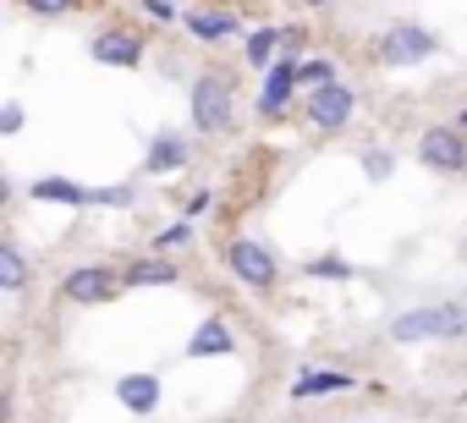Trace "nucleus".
Wrapping results in <instances>:
<instances>
[{
	"instance_id": "f257e3e1",
	"label": "nucleus",
	"mask_w": 467,
	"mask_h": 423,
	"mask_svg": "<svg viewBox=\"0 0 467 423\" xmlns=\"http://www.w3.org/2000/svg\"><path fill=\"white\" fill-rule=\"evenodd\" d=\"M192 127L198 132H225L231 127V83L225 77H198L192 83Z\"/></svg>"
},
{
	"instance_id": "f03ea898",
	"label": "nucleus",
	"mask_w": 467,
	"mask_h": 423,
	"mask_svg": "<svg viewBox=\"0 0 467 423\" xmlns=\"http://www.w3.org/2000/svg\"><path fill=\"white\" fill-rule=\"evenodd\" d=\"M225 259H231V270H237V281H243V286H254V292L275 286V253H270L259 237H237Z\"/></svg>"
},
{
	"instance_id": "7ed1b4c3",
	"label": "nucleus",
	"mask_w": 467,
	"mask_h": 423,
	"mask_svg": "<svg viewBox=\"0 0 467 423\" xmlns=\"http://www.w3.org/2000/svg\"><path fill=\"white\" fill-rule=\"evenodd\" d=\"M440 50V39L429 34V28H418V23H396L390 34H385V61L390 67H418V61H429Z\"/></svg>"
},
{
	"instance_id": "20e7f679",
	"label": "nucleus",
	"mask_w": 467,
	"mask_h": 423,
	"mask_svg": "<svg viewBox=\"0 0 467 423\" xmlns=\"http://www.w3.org/2000/svg\"><path fill=\"white\" fill-rule=\"evenodd\" d=\"M352 110H358V94H352L347 83H330V88H314V94H308V121H314L319 132L347 127V121H352Z\"/></svg>"
},
{
	"instance_id": "39448f33",
	"label": "nucleus",
	"mask_w": 467,
	"mask_h": 423,
	"mask_svg": "<svg viewBox=\"0 0 467 423\" xmlns=\"http://www.w3.org/2000/svg\"><path fill=\"white\" fill-rule=\"evenodd\" d=\"M418 160L434 165V170H467V149H462L456 127H429L418 138Z\"/></svg>"
},
{
	"instance_id": "423d86ee",
	"label": "nucleus",
	"mask_w": 467,
	"mask_h": 423,
	"mask_svg": "<svg viewBox=\"0 0 467 423\" xmlns=\"http://www.w3.org/2000/svg\"><path fill=\"white\" fill-rule=\"evenodd\" d=\"M94 61H99V67H138V61H143V39L127 34V28H105V34L94 39Z\"/></svg>"
},
{
	"instance_id": "0eeeda50",
	"label": "nucleus",
	"mask_w": 467,
	"mask_h": 423,
	"mask_svg": "<svg viewBox=\"0 0 467 423\" xmlns=\"http://www.w3.org/2000/svg\"><path fill=\"white\" fill-rule=\"evenodd\" d=\"M292 88H297V61H275V67L265 72L259 110H265V116H281V110H286V99H292Z\"/></svg>"
},
{
	"instance_id": "6e6552de",
	"label": "nucleus",
	"mask_w": 467,
	"mask_h": 423,
	"mask_svg": "<svg viewBox=\"0 0 467 423\" xmlns=\"http://www.w3.org/2000/svg\"><path fill=\"white\" fill-rule=\"evenodd\" d=\"M429 335H445L440 308H407L390 319V341H429Z\"/></svg>"
},
{
	"instance_id": "1a4fd4ad",
	"label": "nucleus",
	"mask_w": 467,
	"mask_h": 423,
	"mask_svg": "<svg viewBox=\"0 0 467 423\" xmlns=\"http://www.w3.org/2000/svg\"><path fill=\"white\" fill-rule=\"evenodd\" d=\"M182 165H187V138H176V132H160V138L149 143V160H143V170L165 176V170H182Z\"/></svg>"
},
{
	"instance_id": "9d476101",
	"label": "nucleus",
	"mask_w": 467,
	"mask_h": 423,
	"mask_svg": "<svg viewBox=\"0 0 467 423\" xmlns=\"http://www.w3.org/2000/svg\"><path fill=\"white\" fill-rule=\"evenodd\" d=\"M116 396H121L132 412H154V407H160V379H154V374H127V379L116 385Z\"/></svg>"
},
{
	"instance_id": "9b49d317",
	"label": "nucleus",
	"mask_w": 467,
	"mask_h": 423,
	"mask_svg": "<svg viewBox=\"0 0 467 423\" xmlns=\"http://www.w3.org/2000/svg\"><path fill=\"white\" fill-rule=\"evenodd\" d=\"M67 297L72 303H105L110 297V275L105 270H72L67 275Z\"/></svg>"
},
{
	"instance_id": "f8f14e48",
	"label": "nucleus",
	"mask_w": 467,
	"mask_h": 423,
	"mask_svg": "<svg viewBox=\"0 0 467 423\" xmlns=\"http://www.w3.org/2000/svg\"><path fill=\"white\" fill-rule=\"evenodd\" d=\"M225 352H231V330L220 319H203L198 335L187 341V357H225Z\"/></svg>"
},
{
	"instance_id": "ddd939ff",
	"label": "nucleus",
	"mask_w": 467,
	"mask_h": 423,
	"mask_svg": "<svg viewBox=\"0 0 467 423\" xmlns=\"http://www.w3.org/2000/svg\"><path fill=\"white\" fill-rule=\"evenodd\" d=\"M330 390H352V374H336V368H308V374L292 385V396H297V401H308V396H330Z\"/></svg>"
},
{
	"instance_id": "4468645a",
	"label": "nucleus",
	"mask_w": 467,
	"mask_h": 423,
	"mask_svg": "<svg viewBox=\"0 0 467 423\" xmlns=\"http://www.w3.org/2000/svg\"><path fill=\"white\" fill-rule=\"evenodd\" d=\"M187 34L203 39V45H214V39H231V34H237V17H231V12H192V17H187Z\"/></svg>"
},
{
	"instance_id": "2eb2a0df",
	"label": "nucleus",
	"mask_w": 467,
	"mask_h": 423,
	"mask_svg": "<svg viewBox=\"0 0 467 423\" xmlns=\"http://www.w3.org/2000/svg\"><path fill=\"white\" fill-rule=\"evenodd\" d=\"M34 198L39 203H88V187H78L67 176H39L34 181Z\"/></svg>"
},
{
	"instance_id": "dca6fc26",
	"label": "nucleus",
	"mask_w": 467,
	"mask_h": 423,
	"mask_svg": "<svg viewBox=\"0 0 467 423\" xmlns=\"http://www.w3.org/2000/svg\"><path fill=\"white\" fill-rule=\"evenodd\" d=\"M0 286H6V292H23L28 286V259L12 242H0Z\"/></svg>"
},
{
	"instance_id": "f3484780",
	"label": "nucleus",
	"mask_w": 467,
	"mask_h": 423,
	"mask_svg": "<svg viewBox=\"0 0 467 423\" xmlns=\"http://www.w3.org/2000/svg\"><path fill=\"white\" fill-rule=\"evenodd\" d=\"M275 45H281V34H275V28H259V34H248V67L270 72V67H275Z\"/></svg>"
},
{
	"instance_id": "a211bd4d",
	"label": "nucleus",
	"mask_w": 467,
	"mask_h": 423,
	"mask_svg": "<svg viewBox=\"0 0 467 423\" xmlns=\"http://www.w3.org/2000/svg\"><path fill=\"white\" fill-rule=\"evenodd\" d=\"M297 83L314 94V88H330L336 83V61H325V56H314V61H297Z\"/></svg>"
},
{
	"instance_id": "6ab92c4d",
	"label": "nucleus",
	"mask_w": 467,
	"mask_h": 423,
	"mask_svg": "<svg viewBox=\"0 0 467 423\" xmlns=\"http://www.w3.org/2000/svg\"><path fill=\"white\" fill-rule=\"evenodd\" d=\"M171 281H176V270H171V264H160V259H154V264H132V270H127V286H171Z\"/></svg>"
},
{
	"instance_id": "aec40b11",
	"label": "nucleus",
	"mask_w": 467,
	"mask_h": 423,
	"mask_svg": "<svg viewBox=\"0 0 467 423\" xmlns=\"http://www.w3.org/2000/svg\"><path fill=\"white\" fill-rule=\"evenodd\" d=\"M187 242H192V226H187V221H176V226H165V232L154 237L160 253H176V248H187Z\"/></svg>"
},
{
	"instance_id": "412c9836",
	"label": "nucleus",
	"mask_w": 467,
	"mask_h": 423,
	"mask_svg": "<svg viewBox=\"0 0 467 423\" xmlns=\"http://www.w3.org/2000/svg\"><path fill=\"white\" fill-rule=\"evenodd\" d=\"M132 198H138L132 187H88V203H116V209H121V203H132Z\"/></svg>"
},
{
	"instance_id": "4be33fe9",
	"label": "nucleus",
	"mask_w": 467,
	"mask_h": 423,
	"mask_svg": "<svg viewBox=\"0 0 467 423\" xmlns=\"http://www.w3.org/2000/svg\"><path fill=\"white\" fill-rule=\"evenodd\" d=\"M363 170H368V181H385V176H390V154H385V149H368V154H363Z\"/></svg>"
},
{
	"instance_id": "5701e85b",
	"label": "nucleus",
	"mask_w": 467,
	"mask_h": 423,
	"mask_svg": "<svg viewBox=\"0 0 467 423\" xmlns=\"http://www.w3.org/2000/svg\"><path fill=\"white\" fill-rule=\"evenodd\" d=\"M23 6L34 12V17H61V12H72L78 0H23Z\"/></svg>"
},
{
	"instance_id": "b1692460",
	"label": "nucleus",
	"mask_w": 467,
	"mask_h": 423,
	"mask_svg": "<svg viewBox=\"0 0 467 423\" xmlns=\"http://www.w3.org/2000/svg\"><path fill=\"white\" fill-rule=\"evenodd\" d=\"M23 127V110L17 105H6V116H0V132H17Z\"/></svg>"
},
{
	"instance_id": "393cba45",
	"label": "nucleus",
	"mask_w": 467,
	"mask_h": 423,
	"mask_svg": "<svg viewBox=\"0 0 467 423\" xmlns=\"http://www.w3.org/2000/svg\"><path fill=\"white\" fill-rule=\"evenodd\" d=\"M314 275H347V264H341V259H319Z\"/></svg>"
},
{
	"instance_id": "a878e982",
	"label": "nucleus",
	"mask_w": 467,
	"mask_h": 423,
	"mask_svg": "<svg viewBox=\"0 0 467 423\" xmlns=\"http://www.w3.org/2000/svg\"><path fill=\"white\" fill-rule=\"evenodd\" d=\"M143 6H149V17H176V6H171V0H143Z\"/></svg>"
},
{
	"instance_id": "bb28decb",
	"label": "nucleus",
	"mask_w": 467,
	"mask_h": 423,
	"mask_svg": "<svg viewBox=\"0 0 467 423\" xmlns=\"http://www.w3.org/2000/svg\"><path fill=\"white\" fill-rule=\"evenodd\" d=\"M456 127H467V105H462V116H456Z\"/></svg>"
}]
</instances>
